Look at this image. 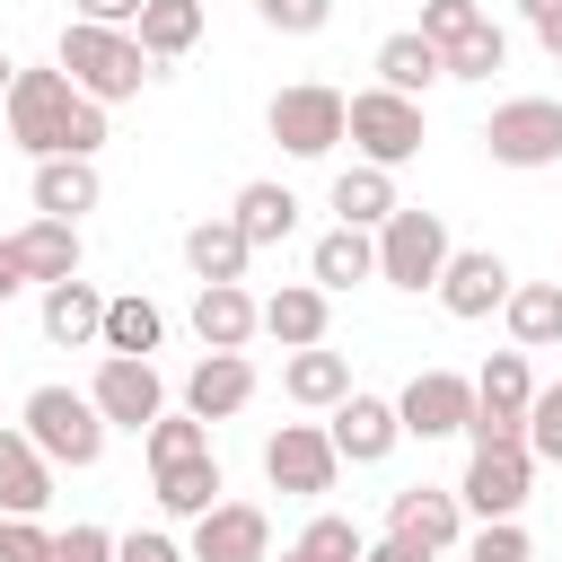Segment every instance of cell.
Returning a JSON list of instances; mask_svg holds the SVG:
<instances>
[{"instance_id": "1", "label": "cell", "mask_w": 562, "mask_h": 562, "mask_svg": "<svg viewBox=\"0 0 562 562\" xmlns=\"http://www.w3.org/2000/svg\"><path fill=\"white\" fill-rule=\"evenodd\" d=\"M0 123H9V140H18L26 158H97V140H105V105H88L53 61L9 79Z\"/></svg>"}, {"instance_id": "2", "label": "cell", "mask_w": 562, "mask_h": 562, "mask_svg": "<svg viewBox=\"0 0 562 562\" xmlns=\"http://www.w3.org/2000/svg\"><path fill=\"white\" fill-rule=\"evenodd\" d=\"M53 70H61L88 105H132V97L149 88L158 61L132 44V26H88V18H70L61 44H53Z\"/></svg>"}, {"instance_id": "3", "label": "cell", "mask_w": 562, "mask_h": 562, "mask_svg": "<svg viewBox=\"0 0 562 562\" xmlns=\"http://www.w3.org/2000/svg\"><path fill=\"white\" fill-rule=\"evenodd\" d=\"M18 439H26L53 474H61V465H70V474H88V465L105 457V439H114V430H105V413L88 404V386H35V395L18 404Z\"/></svg>"}, {"instance_id": "4", "label": "cell", "mask_w": 562, "mask_h": 562, "mask_svg": "<svg viewBox=\"0 0 562 562\" xmlns=\"http://www.w3.org/2000/svg\"><path fill=\"white\" fill-rule=\"evenodd\" d=\"M342 140L360 149V167H413L422 158V140H430V123H422V105L413 97H395V88H360V97H342Z\"/></svg>"}, {"instance_id": "5", "label": "cell", "mask_w": 562, "mask_h": 562, "mask_svg": "<svg viewBox=\"0 0 562 562\" xmlns=\"http://www.w3.org/2000/svg\"><path fill=\"white\" fill-rule=\"evenodd\" d=\"M369 246H378V281H395V290H439V272H448V255H457L448 220L422 211V202H395V220H386Z\"/></svg>"}, {"instance_id": "6", "label": "cell", "mask_w": 562, "mask_h": 562, "mask_svg": "<svg viewBox=\"0 0 562 562\" xmlns=\"http://www.w3.org/2000/svg\"><path fill=\"white\" fill-rule=\"evenodd\" d=\"M527 404H536L527 351H492L474 369V422H465V439L474 448H527Z\"/></svg>"}, {"instance_id": "7", "label": "cell", "mask_w": 562, "mask_h": 562, "mask_svg": "<svg viewBox=\"0 0 562 562\" xmlns=\"http://www.w3.org/2000/svg\"><path fill=\"white\" fill-rule=\"evenodd\" d=\"M263 132H272L290 158H334V140H342V88H325V79H290V88H272Z\"/></svg>"}, {"instance_id": "8", "label": "cell", "mask_w": 562, "mask_h": 562, "mask_svg": "<svg viewBox=\"0 0 562 562\" xmlns=\"http://www.w3.org/2000/svg\"><path fill=\"white\" fill-rule=\"evenodd\" d=\"M492 167H553L562 158V97H501L483 123Z\"/></svg>"}, {"instance_id": "9", "label": "cell", "mask_w": 562, "mask_h": 562, "mask_svg": "<svg viewBox=\"0 0 562 562\" xmlns=\"http://www.w3.org/2000/svg\"><path fill=\"white\" fill-rule=\"evenodd\" d=\"M334 474H342V457H334L325 422H281V430L263 439V483H272V492L316 501V492H334Z\"/></svg>"}, {"instance_id": "10", "label": "cell", "mask_w": 562, "mask_h": 562, "mask_svg": "<svg viewBox=\"0 0 562 562\" xmlns=\"http://www.w3.org/2000/svg\"><path fill=\"white\" fill-rule=\"evenodd\" d=\"M395 422H404V439H457L474 422V378L465 369H413L395 395Z\"/></svg>"}, {"instance_id": "11", "label": "cell", "mask_w": 562, "mask_h": 562, "mask_svg": "<svg viewBox=\"0 0 562 562\" xmlns=\"http://www.w3.org/2000/svg\"><path fill=\"white\" fill-rule=\"evenodd\" d=\"M536 492V457L527 448H474L465 474H457V509L465 518H518Z\"/></svg>"}, {"instance_id": "12", "label": "cell", "mask_w": 562, "mask_h": 562, "mask_svg": "<svg viewBox=\"0 0 562 562\" xmlns=\"http://www.w3.org/2000/svg\"><path fill=\"white\" fill-rule=\"evenodd\" d=\"M88 404L105 413V430H149L158 413H167V378H158V360H97V378H88Z\"/></svg>"}, {"instance_id": "13", "label": "cell", "mask_w": 562, "mask_h": 562, "mask_svg": "<svg viewBox=\"0 0 562 562\" xmlns=\"http://www.w3.org/2000/svg\"><path fill=\"white\" fill-rule=\"evenodd\" d=\"M325 439H334V457H342V465H386V457L404 448L395 395H369V386H351V395L325 413Z\"/></svg>"}, {"instance_id": "14", "label": "cell", "mask_w": 562, "mask_h": 562, "mask_svg": "<svg viewBox=\"0 0 562 562\" xmlns=\"http://www.w3.org/2000/svg\"><path fill=\"white\" fill-rule=\"evenodd\" d=\"M184 562H272V518L263 501H211L184 536Z\"/></svg>"}, {"instance_id": "15", "label": "cell", "mask_w": 562, "mask_h": 562, "mask_svg": "<svg viewBox=\"0 0 562 562\" xmlns=\"http://www.w3.org/2000/svg\"><path fill=\"white\" fill-rule=\"evenodd\" d=\"M386 536H404L422 553H457L465 544V509L439 483H404V492H386Z\"/></svg>"}, {"instance_id": "16", "label": "cell", "mask_w": 562, "mask_h": 562, "mask_svg": "<svg viewBox=\"0 0 562 562\" xmlns=\"http://www.w3.org/2000/svg\"><path fill=\"white\" fill-rule=\"evenodd\" d=\"M509 290H518V272H509L492 246H457V255H448V272H439V307H448V316H465V325H474V316H501V299H509Z\"/></svg>"}, {"instance_id": "17", "label": "cell", "mask_w": 562, "mask_h": 562, "mask_svg": "<svg viewBox=\"0 0 562 562\" xmlns=\"http://www.w3.org/2000/svg\"><path fill=\"white\" fill-rule=\"evenodd\" d=\"M255 404V360L246 351H202L193 369H184V413L193 422H228V413H246Z\"/></svg>"}, {"instance_id": "18", "label": "cell", "mask_w": 562, "mask_h": 562, "mask_svg": "<svg viewBox=\"0 0 562 562\" xmlns=\"http://www.w3.org/2000/svg\"><path fill=\"white\" fill-rule=\"evenodd\" d=\"M26 202H35V220H70L79 228V211L105 202V176H97V158H35Z\"/></svg>"}, {"instance_id": "19", "label": "cell", "mask_w": 562, "mask_h": 562, "mask_svg": "<svg viewBox=\"0 0 562 562\" xmlns=\"http://www.w3.org/2000/svg\"><path fill=\"white\" fill-rule=\"evenodd\" d=\"M255 325H263L281 351H307V342H325V325H334V299H325L316 281H281L272 299H255Z\"/></svg>"}, {"instance_id": "20", "label": "cell", "mask_w": 562, "mask_h": 562, "mask_svg": "<svg viewBox=\"0 0 562 562\" xmlns=\"http://www.w3.org/2000/svg\"><path fill=\"white\" fill-rule=\"evenodd\" d=\"M193 334H202V351H246L263 325H255V290L246 281H202L193 290Z\"/></svg>"}, {"instance_id": "21", "label": "cell", "mask_w": 562, "mask_h": 562, "mask_svg": "<svg viewBox=\"0 0 562 562\" xmlns=\"http://www.w3.org/2000/svg\"><path fill=\"white\" fill-rule=\"evenodd\" d=\"M369 70H378V88H395V97H430L448 70H439V44L430 35H413V26H395V35H378V53H369Z\"/></svg>"}, {"instance_id": "22", "label": "cell", "mask_w": 562, "mask_h": 562, "mask_svg": "<svg viewBox=\"0 0 562 562\" xmlns=\"http://www.w3.org/2000/svg\"><path fill=\"white\" fill-rule=\"evenodd\" d=\"M281 395H290V404H307V413H334V404L351 395V360H342L334 342H307V351H290V360H281Z\"/></svg>"}, {"instance_id": "23", "label": "cell", "mask_w": 562, "mask_h": 562, "mask_svg": "<svg viewBox=\"0 0 562 562\" xmlns=\"http://www.w3.org/2000/svg\"><path fill=\"white\" fill-rule=\"evenodd\" d=\"M9 255H18V272L26 281H79V228L70 220H26L18 237H9Z\"/></svg>"}, {"instance_id": "24", "label": "cell", "mask_w": 562, "mask_h": 562, "mask_svg": "<svg viewBox=\"0 0 562 562\" xmlns=\"http://www.w3.org/2000/svg\"><path fill=\"white\" fill-rule=\"evenodd\" d=\"M97 334H105V290H97V281H53V290H44V342L88 351Z\"/></svg>"}, {"instance_id": "25", "label": "cell", "mask_w": 562, "mask_h": 562, "mask_svg": "<svg viewBox=\"0 0 562 562\" xmlns=\"http://www.w3.org/2000/svg\"><path fill=\"white\" fill-rule=\"evenodd\" d=\"M202 0H140V18H132V44L149 53V61H184L193 44H202Z\"/></svg>"}, {"instance_id": "26", "label": "cell", "mask_w": 562, "mask_h": 562, "mask_svg": "<svg viewBox=\"0 0 562 562\" xmlns=\"http://www.w3.org/2000/svg\"><path fill=\"white\" fill-rule=\"evenodd\" d=\"M501 325H509V351H553L562 342V281H518L501 299Z\"/></svg>"}, {"instance_id": "27", "label": "cell", "mask_w": 562, "mask_h": 562, "mask_svg": "<svg viewBox=\"0 0 562 562\" xmlns=\"http://www.w3.org/2000/svg\"><path fill=\"white\" fill-rule=\"evenodd\" d=\"M395 202H404V193H395L386 167H342V176H334V228H369V237H378V228L395 220Z\"/></svg>"}, {"instance_id": "28", "label": "cell", "mask_w": 562, "mask_h": 562, "mask_svg": "<svg viewBox=\"0 0 562 562\" xmlns=\"http://www.w3.org/2000/svg\"><path fill=\"white\" fill-rule=\"evenodd\" d=\"M307 281L334 299V290H351V281H378V246H369V228H325L316 246H307Z\"/></svg>"}, {"instance_id": "29", "label": "cell", "mask_w": 562, "mask_h": 562, "mask_svg": "<svg viewBox=\"0 0 562 562\" xmlns=\"http://www.w3.org/2000/svg\"><path fill=\"white\" fill-rule=\"evenodd\" d=\"M158 342H167V307H158V299H140V290L105 299V334H97V351H114V360H149Z\"/></svg>"}, {"instance_id": "30", "label": "cell", "mask_w": 562, "mask_h": 562, "mask_svg": "<svg viewBox=\"0 0 562 562\" xmlns=\"http://www.w3.org/2000/svg\"><path fill=\"white\" fill-rule=\"evenodd\" d=\"M44 501H53V465L18 430H0V518H44Z\"/></svg>"}, {"instance_id": "31", "label": "cell", "mask_w": 562, "mask_h": 562, "mask_svg": "<svg viewBox=\"0 0 562 562\" xmlns=\"http://www.w3.org/2000/svg\"><path fill=\"white\" fill-rule=\"evenodd\" d=\"M184 263H193V281H246L255 246H246L237 220L220 211V220H193V228H184Z\"/></svg>"}, {"instance_id": "32", "label": "cell", "mask_w": 562, "mask_h": 562, "mask_svg": "<svg viewBox=\"0 0 562 562\" xmlns=\"http://www.w3.org/2000/svg\"><path fill=\"white\" fill-rule=\"evenodd\" d=\"M228 220H237L246 246H281V237L299 228V193H290V184H237Z\"/></svg>"}, {"instance_id": "33", "label": "cell", "mask_w": 562, "mask_h": 562, "mask_svg": "<svg viewBox=\"0 0 562 562\" xmlns=\"http://www.w3.org/2000/svg\"><path fill=\"white\" fill-rule=\"evenodd\" d=\"M149 483H158V509H167V518H202V509L228 492V483H220V457H184V465H158Z\"/></svg>"}, {"instance_id": "34", "label": "cell", "mask_w": 562, "mask_h": 562, "mask_svg": "<svg viewBox=\"0 0 562 562\" xmlns=\"http://www.w3.org/2000/svg\"><path fill=\"white\" fill-rule=\"evenodd\" d=\"M140 448H149V474H158V465H184V457H211V422H193V413H158V422L140 430Z\"/></svg>"}, {"instance_id": "35", "label": "cell", "mask_w": 562, "mask_h": 562, "mask_svg": "<svg viewBox=\"0 0 562 562\" xmlns=\"http://www.w3.org/2000/svg\"><path fill=\"white\" fill-rule=\"evenodd\" d=\"M439 70H448V79H492V70H509V35L483 18L474 35H457V44L439 53Z\"/></svg>"}, {"instance_id": "36", "label": "cell", "mask_w": 562, "mask_h": 562, "mask_svg": "<svg viewBox=\"0 0 562 562\" xmlns=\"http://www.w3.org/2000/svg\"><path fill=\"white\" fill-rule=\"evenodd\" d=\"M360 544H369V536H360L351 518H334V509H316V518L299 527V553H316V562H360Z\"/></svg>"}, {"instance_id": "37", "label": "cell", "mask_w": 562, "mask_h": 562, "mask_svg": "<svg viewBox=\"0 0 562 562\" xmlns=\"http://www.w3.org/2000/svg\"><path fill=\"white\" fill-rule=\"evenodd\" d=\"M527 457L536 465H562V378L536 386V404H527Z\"/></svg>"}, {"instance_id": "38", "label": "cell", "mask_w": 562, "mask_h": 562, "mask_svg": "<svg viewBox=\"0 0 562 562\" xmlns=\"http://www.w3.org/2000/svg\"><path fill=\"white\" fill-rule=\"evenodd\" d=\"M44 562H114V536L97 518H70L61 536H44Z\"/></svg>"}, {"instance_id": "39", "label": "cell", "mask_w": 562, "mask_h": 562, "mask_svg": "<svg viewBox=\"0 0 562 562\" xmlns=\"http://www.w3.org/2000/svg\"><path fill=\"white\" fill-rule=\"evenodd\" d=\"M465 562H536V553H527V527L518 518H483L465 536Z\"/></svg>"}, {"instance_id": "40", "label": "cell", "mask_w": 562, "mask_h": 562, "mask_svg": "<svg viewBox=\"0 0 562 562\" xmlns=\"http://www.w3.org/2000/svg\"><path fill=\"white\" fill-rule=\"evenodd\" d=\"M474 26H483V9H474V0H422V26H413V35H430V44L448 53V44H457V35H474Z\"/></svg>"}, {"instance_id": "41", "label": "cell", "mask_w": 562, "mask_h": 562, "mask_svg": "<svg viewBox=\"0 0 562 562\" xmlns=\"http://www.w3.org/2000/svg\"><path fill=\"white\" fill-rule=\"evenodd\" d=\"M246 9H255L272 35H316V26L334 18V0H246Z\"/></svg>"}, {"instance_id": "42", "label": "cell", "mask_w": 562, "mask_h": 562, "mask_svg": "<svg viewBox=\"0 0 562 562\" xmlns=\"http://www.w3.org/2000/svg\"><path fill=\"white\" fill-rule=\"evenodd\" d=\"M114 562H184V544L158 527H132V536H114Z\"/></svg>"}, {"instance_id": "43", "label": "cell", "mask_w": 562, "mask_h": 562, "mask_svg": "<svg viewBox=\"0 0 562 562\" xmlns=\"http://www.w3.org/2000/svg\"><path fill=\"white\" fill-rule=\"evenodd\" d=\"M0 562H44V527L35 518H0Z\"/></svg>"}, {"instance_id": "44", "label": "cell", "mask_w": 562, "mask_h": 562, "mask_svg": "<svg viewBox=\"0 0 562 562\" xmlns=\"http://www.w3.org/2000/svg\"><path fill=\"white\" fill-rule=\"evenodd\" d=\"M518 9H527V26H536V44H544V53L562 61V0H518Z\"/></svg>"}, {"instance_id": "45", "label": "cell", "mask_w": 562, "mask_h": 562, "mask_svg": "<svg viewBox=\"0 0 562 562\" xmlns=\"http://www.w3.org/2000/svg\"><path fill=\"white\" fill-rule=\"evenodd\" d=\"M70 18H88V26H132L140 0H70Z\"/></svg>"}, {"instance_id": "46", "label": "cell", "mask_w": 562, "mask_h": 562, "mask_svg": "<svg viewBox=\"0 0 562 562\" xmlns=\"http://www.w3.org/2000/svg\"><path fill=\"white\" fill-rule=\"evenodd\" d=\"M360 562H439V553H422V544H404V536H378V544H360Z\"/></svg>"}, {"instance_id": "47", "label": "cell", "mask_w": 562, "mask_h": 562, "mask_svg": "<svg viewBox=\"0 0 562 562\" xmlns=\"http://www.w3.org/2000/svg\"><path fill=\"white\" fill-rule=\"evenodd\" d=\"M18 290H26V272H18V255H9V237H0V307H9Z\"/></svg>"}, {"instance_id": "48", "label": "cell", "mask_w": 562, "mask_h": 562, "mask_svg": "<svg viewBox=\"0 0 562 562\" xmlns=\"http://www.w3.org/2000/svg\"><path fill=\"white\" fill-rule=\"evenodd\" d=\"M9 79H18V61H9V53H0V105H9Z\"/></svg>"}, {"instance_id": "49", "label": "cell", "mask_w": 562, "mask_h": 562, "mask_svg": "<svg viewBox=\"0 0 562 562\" xmlns=\"http://www.w3.org/2000/svg\"><path fill=\"white\" fill-rule=\"evenodd\" d=\"M272 562H316V553H299V544H290V553H272Z\"/></svg>"}, {"instance_id": "50", "label": "cell", "mask_w": 562, "mask_h": 562, "mask_svg": "<svg viewBox=\"0 0 562 562\" xmlns=\"http://www.w3.org/2000/svg\"><path fill=\"white\" fill-rule=\"evenodd\" d=\"M0 140H9V123H0Z\"/></svg>"}, {"instance_id": "51", "label": "cell", "mask_w": 562, "mask_h": 562, "mask_svg": "<svg viewBox=\"0 0 562 562\" xmlns=\"http://www.w3.org/2000/svg\"><path fill=\"white\" fill-rule=\"evenodd\" d=\"M202 9H211V0H202Z\"/></svg>"}]
</instances>
